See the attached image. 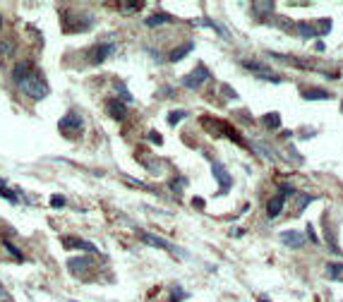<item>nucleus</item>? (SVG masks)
<instances>
[{
  "instance_id": "f257e3e1",
  "label": "nucleus",
  "mask_w": 343,
  "mask_h": 302,
  "mask_svg": "<svg viewBox=\"0 0 343 302\" xmlns=\"http://www.w3.org/2000/svg\"><path fill=\"white\" fill-rule=\"evenodd\" d=\"M20 89L24 91V96H29L32 101H44V96H48V82H46V77L41 75V72H36V70L20 82Z\"/></svg>"
},
{
  "instance_id": "f03ea898",
  "label": "nucleus",
  "mask_w": 343,
  "mask_h": 302,
  "mask_svg": "<svg viewBox=\"0 0 343 302\" xmlns=\"http://www.w3.org/2000/svg\"><path fill=\"white\" fill-rule=\"evenodd\" d=\"M58 127H60V132H65V134H77V132H82V129H84V118H82V113H79V110L70 108L65 115L60 118Z\"/></svg>"
},
{
  "instance_id": "7ed1b4c3",
  "label": "nucleus",
  "mask_w": 343,
  "mask_h": 302,
  "mask_svg": "<svg viewBox=\"0 0 343 302\" xmlns=\"http://www.w3.org/2000/svg\"><path fill=\"white\" fill-rule=\"evenodd\" d=\"M209 79H211V72L207 70V65L200 63L190 75L183 77V86H185V89H197V86H202L204 82H209Z\"/></svg>"
},
{
  "instance_id": "20e7f679",
  "label": "nucleus",
  "mask_w": 343,
  "mask_h": 302,
  "mask_svg": "<svg viewBox=\"0 0 343 302\" xmlns=\"http://www.w3.org/2000/svg\"><path fill=\"white\" fill-rule=\"evenodd\" d=\"M113 51H115V43H96V46H94V48L87 53V63L89 65L106 63V58H108V55H113Z\"/></svg>"
},
{
  "instance_id": "39448f33",
  "label": "nucleus",
  "mask_w": 343,
  "mask_h": 302,
  "mask_svg": "<svg viewBox=\"0 0 343 302\" xmlns=\"http://www.w3.org/2000/svg\"><path fill=\"white\" fill-rule=\"evenodd\" d=\"M91 269H94V259L89 257V254L67 259V271H70L72 276H82V273H87V271H91Z\"/></svg>"
},
{
  "instance_id": "423d86ee",
  "label": "nucleus",
  "mask_w": 343,
  "mask_h": 302,
  "mask_svg": "<svg viewBox=\"0 0 343 302\" xmlns=\"http://www.w3.org/2000/svg\"><path fill=\"white\" fill-rule=\"evenodd\" d=\"M295 29H298V34H302V36H321V34H326L329 29H331V22L329 20H321L319 27H314L312 22H298L295 24Z\"/></svg>"
},
{
  "instance_id": "0eeeda50",
  "label": "nucleus",
  "mask_w": 343,
  "mask_h": 302,
  "mask_svg": "<svg viewBox=\"0 0 343 302\" xmlns=\"http://www.w3.org/2000/svg\"><path fill=\"white\" fill-rule=\"evenodd\" d=\"M245 70H250V72H255L259 79H264V82H274V84H278L281 82V75H276L274 70H269L266 65H262V63H247L245 60Z\"/></svg>"
},
{
  "instance_id": "6e6552de",
  "label": "nucleus",
  "mask_w": 343,
  "mask_h": 302,
  "mask_svg": "<svg viewBox=\"0 0 343 302\" xmlns=\"http://www.w3.org/2000/svg\"><path fill=\"white\" fill-rule=\"evenodd\" d=\"M211 171H214V175H216V180L221 183V190H219V194H226L228 190H231V185H233L231 173L226 171V166H223V163H219V161L211 163Z\"/></svg>"
},
{
  "instance_id": "1a4fd4ad",
  "label": "nucleus",
  "mask_w": 343,
  "mask_h": 302,
  "mask_svg": "<svg viewBox=\"0 0 343 302\" xmlns=\"http://www.w3.org/2000/svg\"><path fill=\"white\" fill-rule=\"evenodd\" d=\"M139 235V240L142 242H146V245H151V247H158V249H168V252H178L168 240H163V237H158V235H151V233H146V230H139L137 233Z\"/></svg>"
},
{
  "instance_id": "9d476101",
  "label": "nucleus",
  "mask_w": 343,
  "mask_h": 302,
  "mask_svg": "<svg viewBox=\"0 0 343 302\" xmlns=\"http://www.w3.org/2000/svg\"><path fill=\"white\" fill-rule=\"evenodd\" d=\"M63 247H67V249H84V252H91V254H96V252H99L94 242L82 240V237H63Z\"/></svg>"
},
{
  "instance_id": "9b49d317",
  "label": "nucleus",
  "mask_w": 343,
  "mask_h": 302,
  "mask_svg": "<svg viewBox=\"0 0 343 302\" xmlns=\"http://www.w3.org/2000/svg\"><path fill=\"white\" fill-rule=\"evenodd\" d=\"M106 110H108V115L113 120H125V115H127V106L120 98H108L106 101Z\"/></svg>"
},
{
  "instance_id": "f8f14e48",
  "label": "nucleus",
  "mask_w": 343,
  "mask_h": 302,
  "mask_svg": "<svg viewBox=\"0 0 343 302\" xmlns=\"http://www.w3.org/2000/svg\"><path fill=\"white\" fill-rule=\"evenodd\" d=\"M34 72V63L32 60H20V63L12 67V79L17 82V86H20V82H22L24 77H29Z\"/></svg>"
},
{
  "instance_id": "ddd939ff",
  "label": "nucleus",
  "mask_w": 343,
  "mask_h": 302,
  "mask_svg": "<svg viewBox=\"0 0 343 302\" xmlns=\"http://www.w3.org/2000/svg\"><path fill=\"white\" fill-rule=\"evenodd\" d=\"M281 242H283L286 247L300 249L302 245H305V237L300 235L298 230H283V233H281Z\"/></svg>"
},
{
  "instance_id": "4468645a",
  "label": "nucleus",
  "mask_w": 343,
  "mask_h": 302,
  "mask_svg": "<svg viewBox=\"0 0 343 302\" xmlns=\"http://www.w3.org/2000/svg\"><path fill=\"white\" fill-rule=\"evenodd\" d=\"M283 204H286V197H283V194H274V197L269 199V204H266V216H269V218H276V216L283 211Z\"/></svg>"
},
{
  "instance_id": "2eb2a0df",
  "label": "nucleus",
  "mask_w": 343,
  "mask_h": 302,
  "mask_svg": "<svg viewBox=\"0 0 343 302\" xmlns=\"http://www.w3.org/2000/svg\"><path fill=\"white\" fill-rule=\"evenodd\" d=\"M192 48H195V43H192V41H188L185 46H180V48H173V51H170V55H168V60H170V63H178V60H183V58H185Z\"/></svg>"
},
{
  "instance_id": "dca6fc26",
  "label": "nucleus",
  "mask_w": 343,
  "mask_h": 302,
  "mask_svg": "<svg viewBox=\"0 0 343 302\" xmlns=\"http://www.w3.org/2000/svg\"><path fill=\"white\" fill-rule=\"evenodd\" d=\"M302 98H307V101H324V98H329V91L326 89H305Z\"/></svg>"
},
{
  "instance_id": "f3484780",
  "label": "nucleus",
  "mask_w": 343,
  "mask_h": 302,
  "mask_svg": "<svg viewBox=\"0 0 343 302\" xmlns=\"http://www.w3.org/2000/svg\"><path fill=\"white\" fill-rule=\"evenodd\" d=\"M166 22H170V15H166V12H156V15H151V17H146V27H161V24H166Z\"/></svg>"
},
{
  "instance_id": "a211bd4d",
  "label": "nucleus",
  "mask_w": 343,
  "mask_h": 302,
  "mask_svg": "<svg viewBox=\"0 0 343 302\" xmlns=\"http://www.w3.org/2000/svg\"><path fill=\"white\" fill-rule=\"evenodd\" d=\"M144 8L142 0H125V3H120V12L122 15H130V12H139Z\"/></svg>"
},
{
  "instance_id": "6ab92c4d",
  "label": "nucleus",
  "mask_w": 343,
  "mask_h": 302,
  "mask_svg": "<svg viewBox=\"0 0 343 302\" xmlns=\"http://www.w3.org/2000/svg\"><path fill=\"white\" fill-rule=\"evenodd\" d=\"M0 197H3V199H8V202H12V204H17V202H20L17 192L8 190V183H5V178H0Z\"/></svg>"
},
{
  "instance_id": "aec40b11",
  "label": "nucleus",
  "mask_w": 343,
  "mask_h": 302,
  "mask_svg": "<svg viewBox=\"0 0 343 302\" xmlns=\"http://www.w3.org/2000/svg\"><path fill=\"white\" fill-rule=\"evenodd\" d=\"M219 129H221L223 134H228V137H231L233 141H238V144H245L243 137H240V132H238V129H233L231 125H228V122H219Z\"/></svg>"
},
{
  "instance_id": "412c9836",
  "label": "nucleus",
  "mask_w": 343,
  "mask_h": 302,
  "mask_svg": "<svg viewBox=\"0 0 343 302\" xmlns=\"http://www.w3.org/2000/svg\"><path fill=\"white\" fill-rule=\"evenodd\" d=\"M269 12H274V3L271 0H262V3H255V15H269Z\"/></svg>"
},
{
  "instance_id": "4be33fe9",
  "label": "nucleus",
  "mask_w": 343,
  "mask_h": 302,
  "mask_svg": "<svg viewBox=\"0 0 343 302\" xmlns=\"http://www.w3.org/2000/svg\"><path fill=\"white\" fill-rule=\"evenodd\" d=\"M264 125L266 127H281V115H278V113H266L264 115Z\"/></svg>"
},
{
  "instance_id": "5701e85b",
  "label": "nucleus",
  "mask_w": 343,
  "mask_h": 302,
  "mask_svg": "<svg viewBox=\"0 0 343 302\" xmlns=\"http://www.w3.org/2000/svg\"><path fill=\"white\" fill-rule=\"evenodd\" d=\"M15 53V43L8 39V41H0V58L5 55V58H10V55Z\"/></svg>"
},
{
  "instance_id": "b1692460",
  "label": "nucleus",
  "mask_w": 343,
  "mask_h": 302,
  "mask_svg": "<svg viewBox=\"0 0 343 302\" xmlns=\"http://www.w3.org/2000/svg\"><path fill=\"white\" fill-rule=\"evenodd\" d=\"M185 115H188V110H173V113H168V125H178Z\"/></svg>"
},
{
  "instance_id": "393cba45",
  "label": "nucleus",
  "mask_w": 343,
  "mask_h": 302,
  "mask_svg": "<svg viewBox=\"0 0 343 302\" xmlns=\"http://www.w3.org/2000/svg\"><path fill=\"white\" fill-rule=\"evenodd\" d=\"M341 271H343V264H329V266H326V276H329V278H338Z\"/></svg>"
},
{
  "instance_id": "a878e982",
  "label": "nucleus",
  "mask_w": 343,
  "mask_h": 302,
  "mask_svg": "<svg viewBox=\"0 0 343 302\" xmlns=\"http://www.w3.org/2000/svg\"><path fill=\"white\" fill-rule=\"evenodd\" d=\"M312 199H314V197H310V194H298V206H295V211H302V209H305V206L310 204Z\"/></svg>"
},
{
  "instance_id": "bb28decb",
  "label": "nucleus",
  "mask_w": 343,
  "mask_h": 302,
  "mask_svg": "<svg viewBox=\"0 0 343 302\" xmlns=\"http://www.w3.org/2000/svg\"><path fill=\"white\" fill-rule=\"evenodd\" d=\"M5 249H8V252H12V257H15V259H20V261L24 259L22 249H20V247H15V245H12V242H8V240H5Z\"/></svg>"
},
{
  "instance_id": "cd10ccee",
  "label": "nucleus",
  "mask_w": 343,
  "mask_h": 302,
  "mask_svg": "<svg viewBox=\"0 0 343 302\" xmlns=\"http://www.w3.org/2000/svg\"><path fill=\"white\" fill-rule=\"evenodd\" d=\"M278 190H281V192L278 194H290V197H293V194H295V187H293V185H278Z\"/></svg>"
},
{
  "instance_id": "c85d7f7f",
  "label": "nucleus",
  "mask_w": 343,
  "mask_h": 302,
  "mask_svg": "<svg viewBox=\"0 0 343 302\" xmlns=\"http://www.w3.org/2000/svg\"><path fill=\"white\" fill-rule=\"evenodd\" d=\"M51 206H53V209H60V206H65V197H60V194H56V197L51 199Z\"/></svg>"
},
{
  "instance_id": "c756f323",
  "label": "nucleus",
  "mask_w": 343,
  "mask_h": 302,
  "mask_svg": "<svg viewBox=\"0 0 343 302\" xmlns=\"http://www.w3.org/2000/svg\"><path fill=\"white\" fill-rule=\"evenodd\" d=\"M149 139L154 141V144H161V141H163V137H161L158 132H149Z\"/></svg>"
},
{
  "instance_id": "7c9ffc66",
  "label": "nucleus",
  "mask_w": 343,
  "mask_h": 302,
  "mask_svg": "<svg viewBox=\"0 0 343 302\" xmlns=\"http://www.w3.org/2000/svg\"><path fill=\"white\" fill-rule=\"evenodd\" d=\"M188 297V292H183V290H176V295L170 297V302H178V300H185Z\"/></svg>"
},
{
  "instance_id": "2f4dec72",
  "label": "nucleus",
  "mask_w": 343,
  "mask_h": 302,
  "mask_svg": "<svg viewBox=\"0 0 343 302\" xmlns=\"http://www.w3.org/2000/svg\"><path fill=\"white\" fill-rule=\"evenodd\" d=\"M223 94H226V96H231V98H238V94L233 91L231 86H223Z\"/></svg>"
},
{
  "instance_id": "473e14b6",
  "label": "nucleus",
  "mask_w": 343,
  "mask_h": 302,
  "mask_svg": "<svg viewBox=\"0 0 343 302\" xmlns=\"http://www.w3.org/2000/svg\"><path fill=\"white\" fill-rule=\"evenodd\" d=\"M307 233H310V237H312V242H317V235H314V228H312V226H307Z\"/></svg>"
},
{
  "instance_id": "72a5a7b5",
  "label": "nucleus",
  "mask_w": 343,
  "mask_h": 302,
  "mask_svg": "<svg viewBox=\"0 0 343 302\" xmlns=\"http://www.w3.org/2000/svg\"><path fill=\"white\" fill-rule=\"evenodd\" d=\"M3 295H5V290H3V288H0V297H3Z\"/></svg>"
},
{
  "instance_id": "f704fd0d",
  "label": "nucleus",
  "mask_w": 343,
  "mask_h": 302,
  "mask_svg": "<svg viewBox=\"0 0 343 302\" xmlns=\"http://www.w3.org/2000/svg\"><path fill=\"white\" fill-rule=\"evenodd\" d=\"M0 27H3V15H0Z\"/></svg>"
}]
</instances>
